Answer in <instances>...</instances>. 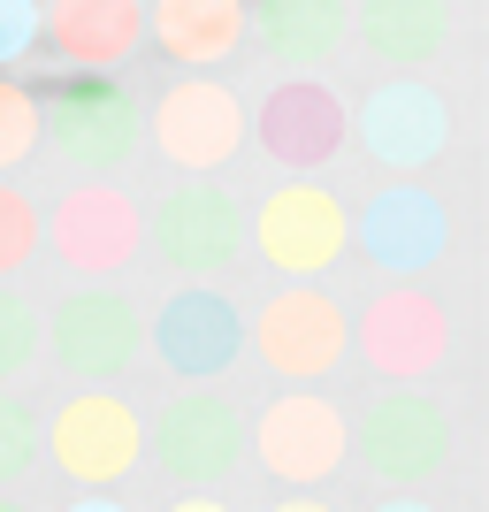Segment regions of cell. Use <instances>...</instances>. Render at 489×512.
Listing matches in <instances>:
<instances>
[{
    "mask_svg": "<svg viewBox=\"0 0 489 512\" xmlns=\"http://www.w3.org/2000/svg\"><path fill=\"white\" fill-rule=\"evenodd\" d=\"M146 253L184 283H214L245 253V199L222 176H176L146 207Z\"/></svg>",
    "mask_w": 489,
    "mask_h": 512,
    "instance_id": "6da1fadb",
    "label": "cell"
},
{
    "mask_svg": "<svg viewBox=\"0 0 489 512\" xmlns=\"http://www.w3.org/2000/svg\"><path fill=\"white\" fill-rule=\"evenodd\" d=\"M146 138L176 176H214L245 146V100L214 69H176L146 107Z\"/></svg>",
    "mask_w": 489,
    "mask_h": 512,
    "instance_id": "7a4b0ae2",
    "label": "cell"
},
{
    "mask_svg": "<svg viewBox=\"0 0 489 512\" xmlns=\"http://www.w3.org/2000/svg\"><path fill=\"white\" fill-rule=\"evenodd\" d=\"M39 146H54L69 169H123L138 146V100L115 69H69L54 92H39Z\"/></svg>",
    "mask_w": 489,
    "mask_h": 512,
    "instance_id": "3957f363",
    "label": "cell"
},
{
    "mask_svg": "<svg viewBox=\"0 0 489 512\" xmlns=\"http://www.w3.org/2000/svg\"><path fill=\"white\" fill-rule=\"evenodd\" d=\"M253 253L291 283L329 276L344 253H352V207H344L329 184L314 176H291L253 207Z\"/></svg>",
    "mask_w": 489,
    "mask_h": 512,
    "instance_id": "277c9868",
    "label": "cell"
},
{
    "mask_svg": "<svg viewBox=\"0 0 489 512\" xmlns=\"http://www.w3.org/2000/svg\"><path fill=\"white\" fill-rule=\"evenodd\" d=\"M39 451L69 474V482H85V490H115V482L146 459V421H138L130 398L85 383L77 398L54 406V421L39 428Z\"/></svg>",
    "mask_w": 489,
    "mask_h": 512,
    "instance_id": "5b68a950",
    "label": "cell"
},
{
    "mask_svg": "<svg viewBox=\"0 0 489 512\" xmlns=\"http://www.w3.org/2000/svg\"><path fill=\"white\" fill-rule=\"evenodd\" d=\"M39 237L54 245V260H62L69 276L107 283V276H123L130 260L146 253V207H138L123 184L92 176L77 192H62V207L39 222Z\"/></svg>",
    "mask_w": 489,
    "mask_h": 512,
    "instance_id": "8992f818",
    "label": "cell"
},
{
    "mask_svg": "<svg viewBox=\"0 0 489 512\" xmlns=\"http://www.w3.org/2000/svg\"><path fill=\"white\" fill-rule=\"evenodd\" d=\"M253 459L268 474H276L283 490H321L329 474L352 459V421H344L329 398H321L314 383L283 390V398H268L253 421Z\"/></svg>",
    "mask_w": 489,
    "mask_h": 512,
    "instance_id": "52a82bcc",
    "label": "cell"
},
{
    "mask_svg": "<svg viewBox=\"0 0 489 512\" xmlns=\"http://www.w3.org/2000/svg\"><path fill=\"white\" fill-rule=\"evenodd\" d=\"M344 138H352V107H344V92L329 85V77H314V69L276 77L253 107V146L268 153L276 169H329L344 153Z\"/></svg>",
    "mask_w": 489,
    "mask_h": 512,
    "instance_id": "ba28073f",
    "label": "cell"
},
{
    "mask_svg": "<svg viewBox=\"0 0 489 512\" xmlns=\"http://www.w3.org/2000/svg\"><path fill=\"white\" fill-rule=\"evenodd\" d=\"M253 352L283 383H329L344 367V352H352V321H344V306L329 291L291 283L253 314Z\"/></svg>",
    "mask_w": 489,
    "mask_h": 512,
    "instance_id": "9c48e42d",
    "label": "cell"
},
{
    "mask_svg": "<svg viewBox=\"0 0 489 512\" xmlns=\"http://www.w3.org/2000/svg\"><path fill=\"white\" fill-rule=\"evenodd\" d=\"M146 337H153V360L169 367L176 383H222V375L245 360V314H237L230 291H214V283L169 291Z\"/></svg>",
    "mask_w": 489,
    "mask_h": 512,
    "instance_id": "30bf717a",
    "label": "cell"
},
{
    "mask_svg": "<svg viewBox=\"0 0 489 512\" xmlns=\"http://www.w3.org/2000/svg\"><path fill=\"white\" fill-rule=\"evenodd\" d=\"M146 451L176 482H222V474L245 459V413L214 383H184V398H169V406L153 413Z\"/></svg>",
    "mask_w": 489,
    "mask_h": 512,
    "instance_id": "8fae6325",
    "label": "cell"
},
{
    "mask_svg": "<svg viewBox=\"0 0 489 512\" xmlns=\"http://www.w3.org/2000/svg\"><path fill=\"white\" fill-rule=\"evenodd\" d=\"M360 352H367L375 375H390V383H428V375L451 360L444 299H436V291H413V283H398V291H383V299H367Z\"/></svg>",
    "mask_w": 489,
    "mask_h": 512,
    "instance_id": "7c38bea8",
    "label": "cell"
},
{
    "mask_svg": "<svg viewBox=\"0 0 489 512\" xmlns=\"http://www.w3.org/2000/svg\"><path fill=\"white\" fill-rule=\"evenodd\" d=\"M138 314H130L123 291H107V283H85V291H69L46 321V352L62 360V375L77 383H115L130 360H138Z\"/></svg>",
    "mask_w": 489,
    "mask_h": 512,
    "instance_id": "4fadbf2b",
    "label": "cell"
},
{
    "mask_svg": "<svg viewBox=\"0 0 489 512\" xmlns=\"http://www.w3.org/2000/svg\"><path fill=\"white\" fill-rule=\"evenodd\" d=\"M360 451H367V467L383 474V482L413 490V482H428V474L451 459V413L436 406L428 390L398 383V390H383V398L367 406V421H360Z\"/></svg>",
    "mask_w": 489,
    "mask_h": 512,
    "instance_id": "5bb4252c",
    "label": "cell"
},
{
    "mask_svg": "<svg viewBox=\"0 0 489 512\" xmlns=\"http://www.w3.org/2000/svg\"><path fill=\"white\" fill-rule=\"evenodd\" d=\"M360 146L383 161V169H428V161H444L451 146V100L428 77H390V85L367 92L360 107Z\"/></svg>",
    "mask_w": 489,
    "mask_h": 512,
    "instance_id": "9a60e30c",
    "label": "cell"
},
{
    "mask_svg": "<svg viewBox=\"0 0 489 512\" xmlns=\"http://www.w3.org/2000/svg\"><path fill=\"white\" fill-rule=\"evenodd\" d=\"M352 237H360V253L375 260L383 276H428V268L451 253V207L428 192V184H390V192L367 199Z\"/></svg>",
    "mask_w": 489,
    "mask_h": 512,
    "instance_id": "2e32d148",
    "label": "cell"
},
{
    "mask_svg": "<svg viewBox=\"0 0 489 512\" xmlns=\"http://www.w3.org/2000/svg\"><path fill=\"white\" fill-rule=\"evenodd\" d=\"M39 46L69 69H123L146 46V0H46Z\"/></svg>",
    "mask_w": 489,
    "mask_h": 512,
    "instance_id": "e0dca14e",
    "label": "cell"
},
{
    "mask_svg": "<svg viewBox=\"0 0 489 512\" xmlns=\"http://www.w3.org/2000/svg\"><path fill=\"white\" fill-rule=\"evenodd\" d=\"M344 31L367 46V62L405 77V69H428L451 46V0H360Z\"/></svg>",
    "mask_w": 489,
    "mask_h": 512,
    "instance_id": "ac0fdd59",
    "label": "cell"
},
{
    "mask_svg": "<svg viewBox=\"0 0 489 512\" xmlns=\"http://www.w3.org/2000/svg\"><path fill=\"white\" fill-rule=\"evenodd\" d=\"M146 39L176 69H222L230 54H245V0H153Z\"/></svg>",
    "mask_w": 489,
    "mask_h": 512,
    "instance_id": "d6986e66",
    "label": "cell"
},
{
    "mask_svg": "<svg viewBox=\"0 0 489 512\" xmlns=\"http://www.w3.org/2000/svg\"><path fill=\"white\" fill-rule=\"evenodd\" d=\"M344 23H352V0H245V31L291 69H314L321 54H337Z\"/></svg>",
    "mask_w": 489,
    "mask_h": 512,
    "instance_id": "ffe728a7",
    "label": "cell"
},
{
    "mask_svg": "<svg viewBox=\"0 0 489 512\" xmlns=\"http://www.w3.org/2000/svg\"><path fill=\"white\" fill-rule=\"evenodd\" d=\"M46 352V321L23 291H0V383H23Z\"/></svg>",
    "mask_w": 489,
    "mask_h": 512,
    "instance_id": "44dd1931",
    "label": "cell"
},
{
    "mask_svg": "<svg viewBox=\"0 0 489 512\" xmlns=\"http://www.w3.org/2000/svg\"><path fill=\"white\" fill-rule=\"evenodd\" d=\"M31 153H39V92L16 69H0V176L23 169Z\"/></svg>",
    "mask_w": 489,
    "mask_h": 512,
    "instance_id": "7402d4cb",
    "label": "cell"
},
{
    "mask_svg": "<svg viewBox=\"0 0 489 512\" xmlns=\"http://www.w3.org/2000/svg\"><path fill=\"white\" fill-rule=\"evenodd\" d=\"M31 253H39V207H31V192H23V184H8V176H0V283L23 276V268H31Z\"/></svg>",
    "mask_w": 489,
    "mask_h": 512,
    "instance_id": "603a6c76",
    "label": "cell"
},
{
    "mask_svg": "<svg viewBox=\"0 0 489 512\" xmlns=\"http://www.w3.org/2000/svg\"><path fill=\"white\" fill-rule=\"evenodd\" d=\"M31 459H39V413L0 390V490H8L16 474H31Z\"/></svg>",
    "mask_w": 489,
    "mask_h": 512,
    "instance_id": "cb8c5ba5",
    "label": "cell"
},
{
    "mask_svg": "<svg viewBox=\"0 0 489 512\" xmlns=\"http://www.w3.org/2000/svg\"><path fill=\"white\" fill-rule=\"evenodd\" d=\"M39 23H46V0H0V69L39 54Z\"/></svg>",
    "mask_w": 489,
    "mask_h": 512,
    "instance_id": "d4e9b609",
    "label": "cell"
},
{
    "mask_svg": "<svg viewBox=\"0 0 489 512\" xmlns=\"http://www.w3.org/2000/svg\"><path fill=\"white\" fill-rule=\"evenodd\" d=\"M268 512H337V505H321V497L298 490V497H283V505H268Z\"/></svg>",
    "mask_w": 489,
    "mask_h": 512,
    "instance_id": "484cf974",
    "label": "cell"
},
{
    "mask_svg": "<svg viewBox=\"0 0 489 512\" xmlns=\"http://www.w3.org/2000/svg\"><path fill=\"white\" fill-rule=\"evenodd\" d=\"M169 512H230V505H222V497H176Z\"/></svg>",
    "mask_w": 489,
    "mask_h": 512,
    "instance_id": "4316f807",
    "label": "cell"
},
{
    "mask_svg": "<svg viewBox=\"0 0 489 512\" xmlns=\"http://www.w3.org/2000/svg\"><path fill=\"white\" fill-rule=\"evenodd\" d=\"M375 512H436L428 497H390V505H375Z\"/></svg>",
    "mask_w": 489,
    "mask_h": 512,
    "instance_id": "83f0119b",
    "label": "cell"
},
{
    "mask_svg": "<svg viewBox=\"0 0 489 512\" xmlns=\"http://www.w3.org/2000/svg\"><path fill=\"white\" fill-rule=\"evenodd\" d=\"M69 512H130V505H115V497H100V490H92L85 505H69Z\"/></svg>",
    "mask_w": 489,
    "mask_h": 512,
    "instance_id": "f1b7e54d",
    "label": "cell"
},
{
    "mask_svg": "<svg viewBox=\"0 0 489 512\" xmlns=\"http://www.w3.org/2000/svg\"><path fill=\"white\" fill-rule=\"evenodd\" d=\"M0 512H23V505H16V497H0Z\"/></svg>",
    "mask_w": 489,
    "mask_h": 512,
    "instance_id": "f546056e",
    "label": "cell"
}]
</instances>
